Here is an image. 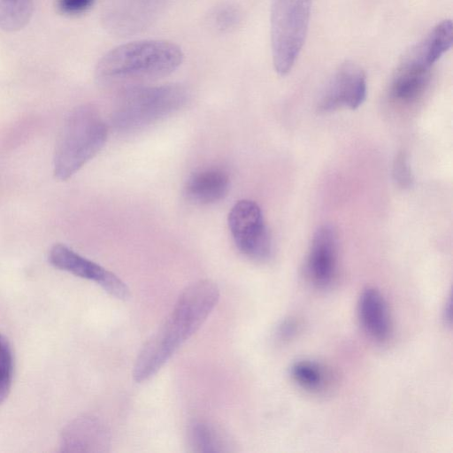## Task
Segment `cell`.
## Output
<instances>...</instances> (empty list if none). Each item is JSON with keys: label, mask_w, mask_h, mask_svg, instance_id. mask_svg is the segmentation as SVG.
Masks as SVG:
<instances>
[{"label": "cell", "mask_w": 453, "mask_h": 453, "mask_svg": "<svg viewBox=\"0 0 453 453\" xmlns=\"http://www.w3.org/2000/svg\"><path fill=\"white\" fill-rule=\"evenodd\" d=\"M219 298V289L210 280H199L188 287L165 322L139 352L133 369L134 380L142 382L157 373L200 328Z\"/></svg>", "instance_id": "cell-1"}, {"label": "cell", "mask_w": 453, "mask_h": 453, "mask_svg": "<svg viewBox=\"0 0 453 453\" xmlns=\"http://www.w3.org/2000/svg\"><path fill=\"white\" fill-rule=\"evenodd\" d=\"M182 59L180 48L172 42H132L112 49L99 60L96 80L104 88L122 90L171 74Z\"/></svg>", "instance_id": "cell-2"}, {"label": "cell", "mask_w": 453, "mask_h": 453, "mask_svg": "<svg viewBox=\"0 0 453 453\" xmlns=\"http://www.w3.org/2000/svg\"><path fill=\"white\" fill-rule=\"evenodd\" d=\"M107 137V125L95 107L81 105L73 110L57 140L55 177L60 180L72 177L103 149Z\"/></svg>", "instance_id": "cell-3"}, {"label": "cell", "mask_w": 453, "mask_h": 453, "mask_svg": "<svg viewBox=\"0 0 453 453\" xmlns=\"http://www.w3.org/2000/svg\"><path fill=\"white\" fill-rule=\"evenodd\" d=\"M189 96L188 89L181 84L124 88L113 110V127L120 132L142 129L183 108Z\"/></svg>", "instance_id": "cell-4"}, {"label": "cell", "mask_w": 453, "mask_h": 453, "mask_svg": "<svg viewBox=\"0 0 453 453\" xmlns=\"http://www.w3.org/2000/svg\"><path fill=\"white\" fill-rule=\"evenodd\" d=\"M312 0H271L273 63L280 75L290 72L304 44Z\"/></svg>", "instance_id": "cell-5"}, {"label": "cell", "mask_w": 453, "mask_h": 453, "mask_svg": "<svg viewBox=\"0 0 453 453\" xmlns=\"http://www.w3.org/2000/svg\"><path fill=\"white\" fill-rule=\"evenodd\" d=\"M227 223L236 248L257 261L267 260L273 251L272 239L259 205L242 199L231 208Z\"/></svg>", "instance_id": "cell-6"}, {"label": "cell", "mask_w": 453, "mask_h": 453, "mask_svg": "<svg viewBox=\"0 0 453 453\" xmlns=\"http://www.w3.org/2000/svg\"><path fill=\"white\" fill-rule=\"evenodd\" d=\"M366 97V76L363 68L355 62L342 63L333 74L319 102L321 112L339 108H358Z\"/></svg>", "instance_id": "cell-7"}, {"label": "cell", "mask_w": 453, "mask_h": 453, "mask_svg": "<svg viewBox=\"0 0 453 453\" xmlns=\"http://www.w3.org/2000/svg\"><path fill=\"white\" fill-rule=\"evenodd\" d=\"M49 262L59 270L96 282L116 298L124 300L129 296L127 286L117 275L64 244L58 243L50 249Z\"/></svg>", "instance_id": "cell-8"}, {"label": "cell", "mask_w": 453, "mask_h": 453, "mask_svg": "<svg viewBox=\"0 0 453 453\" xmlns=\"http://www.w3.org/2000/svg\"><path fill=\"white\" fill-rule=\"evenodd\" d=\"M338 238L334 226L323 225L313 234L306 269L311 280L319 288H327L337 267Z\"/></svg>", "instance_id": "cell-9"}, {"label": "cell", "mask_w": 453, "mask_h": 453, "mask_svg": "<svg viewBox=\"0 0 453 453\" xmlns=\"http://www.w3.org/2000/svg\"><path fill=\"white\" fill-rule=\"evenodd\" d=\"M166 3L167 0H109L107 23L115 32H137L151 23Z\"/></svg>", "instance_id": "cell-10"}, {"label": "cell", "mask_w": 453, "mask_h": 453, "mask_svg": "<svg viewBox=\"0 0 453 453\" xmlns=\"http://www.w3.org/2000/svg\"><path fill=\"white\" fill-rule=\"evenodd\" d=\"M357 315L365 332L377 342H385L391 334V319L387 302L376 288L367 287L358 298Z\"/></svg>", "instance_id": "cell-11"}, {"label": "cell", "mask_w": 453, "mask_h": 453, "mask_svg": "<svg viewBox=\"0 0 453 453\" xmlns=\"http://www.w3.org/2000/svg\"><path fill=\"white\" fill-rule=\"evenodd\" d=\"M62 447L65 451H104L109 446L108 431L92 417L76 419L65 431Z\"/></svg>", "instance_id": "cell-12"}, {"label": "cell", "mask_w": 453, "mask_h": 453, "mask_svg": "<svg viewBox=\"0 0 453 453\" xmlns=\"http://www.w3.org/2000/svg\"><path fill=\"white\" fill-rule=\"evenodd\" d=\"M453 26L450 19H444L434 27L431 31L403 59L418 66L431 69L433 65L447 51L452 44Z\"/></svg>", "instance_id": "cell-13"}, {"label": "cell", "mask_w": 453, "mask_h": 453, "mask_svg": "<svg viewBox=\"0 0 453 453\" xmlns=\"http://www.w3.org/2000/svg\"><path fill=\"white\" fill-rule=\"evenodd\" d=\"M227 173L219 168H207L194 173L185 186L187 197L199 204H211L222 200L228 193Z\"/></svg>", "instance_id": "cell-14"}, {"label": "cell", "mask_w": 453, "mask_h": 453, "mask_svg": "<svg viewBox=\"0 0 453 453\" xmlns=\"http://www.w3.org/2000/svg\"><path fill=\"white\" fill-rule=\"evenodd\" d=\"M431 77V69L401 61L394 74L390 93L401 102H411L423 94Z\"/></svg>", "instance_id": "cell-15"}, {"label": "cell", "mask_w": 453, "mask_h": 453, "mask_svg": "<svg viewBox=\"0 0 453 453\" xmlns=\"http://www.w3.org/2000/svg\"><path fill=\"white\" fill-rule=\"evenodd\" d=\"M293 380L302 388L311 392L324 391L330 383V373L316 361L303 359L290 367Z\"/></svg>", "instance_id": "cell-16"}, {"label": "cell", "mask_w": 453, "mask_h": 453, "mask_svg": "<svg viewBox=\"0 0 453 453\" xmlns=\"http://www.w3.org/2000/svg\"><path fill=\"white\" fill-rule=\"evenodd\" d=\"M33 0H0V28L14 32L23 28L33 13Z\"/></svg>", "instance_id": "cell-17"}, {"label": "cell", "mask_w": 453, "mask_h": 453, "mask_svg": "<svg viewBox=\"0 0 453 453\" xmlns=\"http://www.w3.org/2000/svg\"><path fill=\"white\" fill-rule=\"evenodd\" d=\"M188 441L194 452H223L225 442L216 430L202 421L194 422L188 432Z\"/></svg>", "instance_id": "cell-18"}, {"label": "cell", "mask_w": 453, "mask_h": 453, "mask_svg": "<svg viewBox=\"0 0 453 453\" xmlns=\"http://www.w3.org/2000/svg\"><path fill=\"white\" fill-rule=\"evenodd\" d=\"M14 370L13 352L9 340L0 334V403L8 396Z\"/></svg>", "instance_id": "cell-19"}, {"label": "cell", "mask_w": 453, "mask_h": 453, "mask_svg": "<svg viewBox=\"0 0 453 453\" xmlns=\"http://www.w3.org/2000/svg\"><path fill=\"white\" fill-rule=\"evenodd\" d=\"M240 11L232 4H220L211 14V22L213 27L220 32L233 29L240 22Z\"/></svg>", "instance_id": "cell-20"}, {"label": "cell", "mask_w": 453, "mask_h": 453, "mask_svg": "<svg viewBox=\"0 0 453 453\" xmlns=\"http://www.w3.org/2000/svg\"><path fill=\"white\" fill-rule=\"evenodd\" d=\"M392 175L396 185L400 188H408L412 186L413 174L404 151H400L395 156L392 166Z\"/></svg>", "instance_id": "cell-21"}, {"label": "cell", "mask_w": 453, "mask_h": 453, "mask_svg": "<svg viewBox=\"0 0 453 453\" xmlns=\"http://www.w3.org/2000/svg\"><path fill=\"white\" fill-rule=\"evenodd\" d=\"M96 0H57L58 11L66 15H79L86 12Z\"/></svg>", "instance_id": "cell-22"}, {"label": "cell", "mask_w": 453, "mask_h": 453, "mask_svg": "<svg viewBox=\"0 0 453 453\" xmlns=\"http://www.w3.org/2000/svg\"><path fill=\"white\" fill-rule=\"evenodd\" d=\"M296 329V323L294 320H286L280 326L279 334L281 339H287L291 337L295 334Z\"/></svg>", "instance_id": "cell-23"}, {"label": "cell", "mask_w": 453, "mask_h": 453, "mask_svg": "<svg viewBox=\"0 0 453 453\" xmlns=\"http://www.w3.org/2000/svg\"><path fill=\"white\" fill-rule=\"evenodd\" d=\"M443 319L447 325L451 324V298L449 297L445 303L443 311Z\"/></svg>", "instance_id": "cell-24"}]
</instances>
